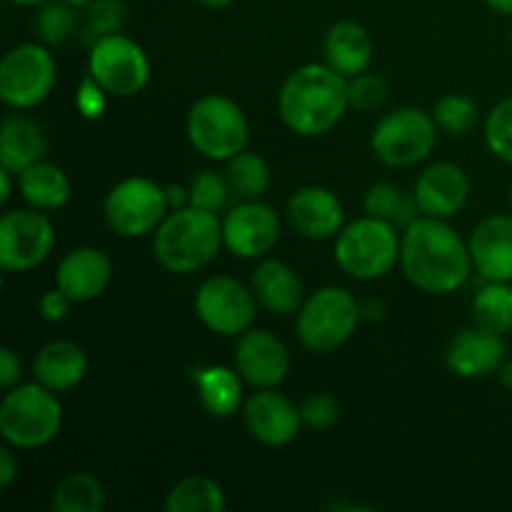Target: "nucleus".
<instances>
[{
  "instance_id": "ddd939ff",
  "label": "nucleus",
  "mask_w": 512,
  "mask_h": 512,
  "mask_svg": "<svg viewBox=\"0 0 512 512\" xmlns=\"http://www.w3.org/2000/svg\"><path fill=\"white\" fill-rule=\"evenodd\" d=\"M55 228L38 208L8 210L0 220V268L5 273H28L50 258Z\"/></svg>"
},
{
  "instance_id": "c03bdc74",
  "label": "nucleus",
  "mask_w": 512,
  "mask_h": 512,
  "mask_svg": "<svg viewBox=\"0 0 512 512\" xmlns=\"http://www.w3.org/2000/svg\"><path fill=\"white\" fill-rule=\"evenodd\" d=\"M165 193H168L170 210H175V208H185V205H190L188 188H183V185H168V188H165Z\"/></svg>"
},
{
  "instance_id": "f8f14e48",
  "label": "nucleus",
  "mask_w": 512,
  "mask_h": 512,
  "mask_svg": "<svg viewBox=\"0 0 512 512\" xmlns=\"http://www.w3.org/2000/svg\"><path fill=\"white\" fill-rule=\"evenodd\" d=\"M195 313L200 323L223 338H240L253 328L258 298L253 288L233 275H213L195 290Z\"/></svg>"
},
{
  "instance_id": "f257e3e1",
  "label": "nucleus",
  "mask_w": 512,
  "mask_h": 512,
  "mask_svg": "<svg viewBox=\"0 0 512 512\" xmlns=\"http://www.w3.org/2000/svg\"><path fill=\"white\" fill-rule=\"evenodd\" d=\"M400 265L410 285L430 295L458 293L470 278V245L443 218L420 215L403 230Z\"/></svg>"
},
{
  "instance_id": "c756f323",
  "label": "nucleus",
  "mask_w": 512,
  "mask_h": 512,
  "mask_svg": "<svg viewBox=\"0 0 512 512\" xmlns=\"http://www.w3.org/2000/svg\"><path fill=\"white\" fill-rule=\"evenodd\" d=\"M363 208L365 215L390 220L400 230H405L413 220L420 218V208L413 195H405L398 185L388 183V180L370 185L363 198Z\"/></svg>"
},
{
  "instance_id": "c9c22d12",
  "label": "nucleus",
  "mask_w": 512,
  "mask_h": 512,
  "mask_svg": "<svg viewBox=\"0 0 512 512\" xmlns=\"http://www.w3.org/2000/svg\"><path fill=\"white\" fill-rule=\"evenodd\" d=\"M483 130L490 153L512 165V95L490 108Z\"/></svg>"
},
{
  "instance_id": "09e8293b",
  "label": "nucleus",
  "mask_w": 512,
  "mask_h": 512,
  "mask_svg": "<svg viewBox=\"0 0 512 512\" xmlns=\"http://www.w3.org/2000/svg\"><path fill=\"white\" fill-rule=\"evenodd\" d=\"M485 5H488L490 10H495V13L512 18V0H485Z\"/></svg>"
},
{
  "instance_id": "79ce46f5",
  "label": "nucleus",
  "mask_w": 512,
  "mask_h": 512,
  "mask_svg": "<svg viewBox=\"0 0 512 512\" xmlns=\"http://www.w3.org/2000/svg\"><path fill=\"white\" fill-rule=\"evenodd\" d=\"M20 375H23V363H20V355L13 348L0 350V385L5 390L15 388L20 383Z\"/></svg>"
},
{
  "instance_id": "7ed1b4c3",
  "label": "nucleus",
  "mask_w": 512,
  "mask_h": 512,
  "mask_svg": "<svg viewBox=\"0 0 512 512\" xmlns=\"http://www.w3.org/2000/svg\"><path fill=\"white\" fill-rule=\"evenodd\" d=\"M223 245V220L195 205L175 208L153 233L155 260L168 273L190 275L215 260Z\"/></svg>"
},
{
  "instance_id": "aec40b11",
  "label": "nucleus",
  "mask_w": 512,
  "mask_h": 512,
  "mask_svg": "<svg viewBox=\"0 0 512 512\" xmlns=\"http://www.w3.org/2000/svg\"><path fill=\"white\" fill-rule=\"evenodd\" d=\"M113 278V263L93 245H80L65 253L55 270V285L70 295L73 303H90L100 298Z\"/></svg>"
},
{
  "instance_id": "a18cd8bd",
  "label": "nucleus",
  "mask_w": 512,
  "mask_h": 512,
  "mask_svg": "<svg viewBox=\"0 0 512 512\" xmlns=\"http://www.w3.org/2000/svg\"><path fill=\"white\" fill-rule=\"evenodd\" d=\"M13 175L8 168H0V205H5L13 195Z\"/></svg>"
},
{
  "instance_id": "4be33fe9",
  "label": "nucleus",
  "mask_w": 512,
  "mask_h": 512,
  "mask_svg": "<svg viewBox=\"0 0 512 512\" xmlns=\"http://www.w3.org/2000/svg\"><path fill=\"white\" fill-rule=\"evenodd\" d=\"M250 288H253L260 308L268 310L270 315H280V318L298 315L305 298H308L303 280L295 273V268L275 258L260 260L258 268L253 270Z\"/></svg>"
},
{
  "instance_id": "2eb2a0df",
  "label": "nucleus",
  "mask_w": 512,
  "mask_h": 512,
  "mask_svg": "<svg viewBox=\"0 0 512 512\" xmlns=\"http://www.w3.org/2000/svg\"><path fill=\"white\" fill-rule=\"evenodd\" d=\"M235 370L248 385L278 388L290 373V353L283 340L270 330L250 328L238 338L233 355Z\"/></svg>"
},
{
  "instance_id": "49530a36",
  "label": "nucleus",
  "mask_w": 512,
  "mask_h": 512,
  "mask_svg": "<svg viewBox=\"0 0 512 512\" xmlns=\"http://www.w3.org/2000/svg\"><path fill=\"white\" fill-rule=\"evenodd\" d=\"M360 308H363V320H380L385 313V305L380 300H365V303H360Z\"/></svg>"
},
{
  "instance_id": "a211bd4d",
  "label": "nucleus",
  "mask_w": 512,
  "mask_h": 512,
  "mask_svg": "<svg viewBox=\"0 0 512 512\" xmlns=\"http://www.w3.org/2000/svg\"><path fill=\"white\" fill-rule=\"evenodd\" d=\"M285 218L308 240H330L345 228V208L338 195L323 185H305L288 198Z\"/></svg>"
},
{
  "instance_id": "6e6552de",
  "label": "nucleus",
  "mask_w": 512,
  "mask_h": 512,
  "mask_svg": "<svg viewBox=\"0 0 512 512\" xmlns=\"http://www.w3.org/2000/svg\"><path fill=\"white\" fill-rule=\"evenodd\" d=\"M438 130L433 113L405 105L390 110L378 120L370 135V148L375 158L388 168H413L433 153Z\"/></svg>"
},
{
  "instance_id": "6ab92c4d",
  "label": "nucleus",
  "mask_w": 512,
  "mask_h": 512,
  "mask_svg": "<svg viewBox=\"0 0 512 512\" xmlns=\"http://www.w3.org/2000/svg\"><path fill=\"white\" fill-rule=\"evenodd\" d=\"M413 198L418 203L420 215L443 220L453 218L465 208L470 198L468 173L450 160L428 165L415 180Z\"/></svg>"
},
{
  "instance_id": "b1692460",
  "label": "nucleus",
  "mask_w": 512,
  "mask_h": 512,
  "mask_svg": "<svg viewBox=\"0 0 512 512\" xmlns=\"http://www.w3.org/2000/svg\"><path fill=\"white\" fill-rule=\"evenodd\" d=\"M325 63L345 78L365 73L373 63V40L355 20H338L328 28L323 40Z\"/></svg>"
},
{
  "instance_id": "5fc2aeb1",
  "label": "nucleus",
  "mask_w": 512,
  "mask_h": 512,
  "mask_svg": "<svg viewBox=\"0 0 512 512\" xmlns=\"http://www.w3.org/2000/svg\"><path fill=\"white\" fill-rule=\"evenodd\" d=\"M510 43H512V28H510Z\"/></svg>"
},
{
  "instance_id": "ea45409f",
  "label": "nucleus",
  "mask_w": 512,
  "mask_h": 512,
  "mask_svg": "<svg viewBox=\"0 0 512 512\" xmlns=\"http://www.w3.org/2000/svg\"><path fill=\"white\" fill-rule=\"evenodd\" d=\"M105 100H108V93L95 83L93 78H85L83 83L78 85V93H75V105H78V113L88 120H98L100 115L105 113Z\"/></svg>"
},
{
  "instance_id": "58836bf2",
  "label": "nucleus",
  "mask_w": 512,
  "mask_h": 512,
  "mask_svg": "<svg viewBox=\"0 0 512 512\" xmlns=\"http://www.w3.org/2000/svg\"><path fill=\"white\" fill-rule=\"evenodd\" d=\"M303 425L313 430H328L340 420V403L330 393H313L300 403Z\"/></svg>"
},
{
  "instance_id": "1a4fd4ad",
  "label": "nucleus",
  "mask_w": 512,
  "mask_h": 512,
  "mask_svg": "<svg viewBox=\"0 0 512 512\" xmlns=\"http://www.w3.org/2000/svg\"><path fill=\"white\" fill-rule=\"evenodd\" d=\"M168 213L170 203L165 188L140 175L115 183L103 203L105 223L120 238H143L155 233Z\"/></svg>"
},
{
  "instance_id": "8fccbe9b",
  "label": "nucleus",
  "mask_w": 512,
  "mask_h": 512,
  "mask_svg": "<svg viewBox=\"0 0 512 512\" xmlns=\"http://www.w3.org/2000/svg\"><path fill=\"white\" fill-rule=\"evenodd\" d=\"M198 3H203L205 8H213V10H223V8H230V5L235 3V0H198Z\"/></svg>"
},
{
  "instance_id": "9d476101",
  "label": "nucleus",
  "mask_w": 512,
  "mask_h": 512,
  "mask_svg": "<svg viewBox=\"0 0 512 512\" xmlns=\"http://www.w3.org/2000/svg\"><path fill=\"white\" fill-rule=\"evenodd\" d=\"M58 65L45 43H20L0 63V100L13 110H30L55 88Z\"/></svg>"
},
{
  "instance_id": "e433bc0d",
  "label": "nucleus",
  "mask_w": 512,
  "mask_h": 512,
  "mask_svg": "<svg viewBox=\"0 0 512 512\" xmlns=\"http://www.w3.org/2000/svg\"><path fill=\"white\" fill-rule=\"evenodd\" d=\"M125 3L123 0H93L85 8L83 30L90 40H98L103 35L118 33L125 23Z\"/></svg>"
},
{
  "instance_id": "72a5a7b5",
  "label": "nucleus",
  "mask_w": 512,
  "mask_h": 512,
  "mask_svg": "<svg viewBox=\"0 0 512 512\" xmlns=\"http://www.w3.org/2000/svg\"><path fill=\"white\" fill-rule=\"evenodd\" d=\"M78 20V8L68 0H45L35 18V30L48 48H58L73 38Z\"/></svg>"
},
{
  "instance_id": "39448f33",
  "label": "nucleus",
  "mask_w": 512,
  "mask_h": 512,
  "mask_svg": "<svg viewBox=\"0 0 512 512\" xmlns=\"http://www.w3.org/2000/svg\"><path fill=\"white\" fill-rule=\"evenodd\" d=\"M400 243L403 235L390 220L363 215L335 235L333 255L350 278L378 280L400 263Z\"/></svg>"
},
{
  "instance_id": "20e7f679",
  "label": "nucleus",
  "mask_w": 512,
  "mask_h": 512,
  "mask_svg": "<svg viewBox=\"0 0 512 512\" xmlns=\"http://www.w3.org/2000/svg\"><path fill=\"white\" fill-rule=\"evenodd\" d=\"M63 428V405L58 393L33 383H18L0 403V435L15 450H38Z\"/></svg>"
},
{
  "instance_id": "f3484780",
  "label": "nucleus",
  "mask_w": 512,
  "mask_h": 512,
  "mask_svg": "<svg viewBox=\"0 0 512 512\" xmlns=\"http://www.w3.org/2000/svg\"><path fill=\"white\" fill-rule=\"evenodd\" d=\"M508 358V343L505 335L493 333L480 325L458 330L450 338L448 350H445V365L453 375L463 380H478L495 375L500 365Z\"/></svg>"
},
{
  "instance_id": "393cba45",
  "label": "nucleus",
  "mask_w": 512,
  "mask_h": 512,
  "mask_svg": "<svg viewBox=\"0 0 512 512\" xmlns=\"http://www.w3.org/2000/svg\"><path fill=\"white\" fill-rule=\"evenodd\" d=\"M45 133L28 115H8L0 128V168L20 175L25 168L43 160Z\"/></svg>"
},
{
  "instance_id": "4468645a",
  "label": "nucleus",
  "mask_w": 512,
  "mask_h": 512,
  "mask_svg": "<svg viewBox=\"0 0 512 512\" xmlns=\"http://www.w3.org/2000/svg\"><path fill=\"white\" fill-rule=\"evenodd\" d=\"M280 240V218L263 200H243L223 218V245L243 260L265 258Z\"/></svg>"
},
{
  "instance_id": "2f4dec72",
  "label": "nucleus",
  "mask_w": 512,
  "mask_h": 512,
  "mask_svg": "<svg viewBox=\"0 0 512 512\" xmlns=\"http://www.w3.org/2000/svg\"><path fill=\"white\" fill-rule=\"evenodd\" d=\"M225 178L233 195H238L240 200H260L270 188L268 163L258 153H248V150L228 160Z\"/></svg>"
},
{
  "instance_id": "3c124183",
  "label": "nucleus",
  "mask_w": 512,
  "mask_h": 512,
  "mask_svg": "<svg viewBox=\"0 0 512 512\" xmlns=\"http://www.w3.org/2000/svg\"><path fill=\"white\" fill-rule=\"evenodd\" d=\"M10 3H15V5H43L45 0H10Z\"/></svg>"
},
{
  "instance_id": "603ef678",
  "label": "nucleus",
  "mask_w": 512,
  "mask_h": 512,
  "mask_svg": "<svg viewBox=\"0 0 512 512\" xmlns=\"http://www.w3.org/2000/svg\"><path fill=\"white\" fill-rule=\"evenodd\" d=\"M70 5H75V8H88L90 3H93V0H68Z\"/></svg>"
},
{
  "instance_id": "423d86ee",
  "label": "nucleus",
  "mask_w": 512,
  "mask_h": 512,
  "mask_svg": "<svg viewBox=\"0 0 512 512\" xmlns=\"http://www.w3.org/2000/svg\"><path fill=\"white\" fill-rule=\"evenodd\" d=\"M360 320H363V308L348 288L323 285L305 298L303 308L298 310L295 330L305 350L333 353L353 338Z\"/></svg>"
},
{
  "instance_id": "f03ea898",
  "label": "nucleus",
  "mask_w": 512,
  "mask_h": 512,
  "mask_svg": "<svg viewBox=\"0 0 512 512\" xmlns=\"http://www.w3.org/2000/svg\"><path fill=\"white\" fill-rule=\"evenodd\" d=\"M348 108V78L328 63L300 65L288 75L278 95L280 120L303 138L330 133Z\"/></svg>"
},
{
  "instance_id": "5701e85b",
  "label": "nucleus",
  "mask_w": 512,
  "mask_h": 512,
  "mask_svg": "<svg viewBox=\"0 0 512 512\" xmlns=\"http://www.w3.org/2000/svg\"><path fill=\"white\" fill-rule=\"evenodd\" d=\"M30 373L33 380L53 393H65L83 383L88 375V355L73 340H50L35 353Z\"/></svg>"
},
{
  "instance_id": "37998d69",
  "label": "nucleus",
  "mask_w": 512,
  "mask_h": 512,
  "mask_svg": "<svg viewBox=\"0 0 512 512\" xmlns=\"http://www.w3.org/2000/svg\"><path fill=\"white\" fill-rule=\"evenodd\" d=\"M18 478V458H15L13 445L5 443L0 448V490H8Z\"/></svg>"
},
{
  "instance_id": "c85d7f7f",
  "label": "nucleus",
  "mask_w": 512,
  "mask_h": 512,
  "mask_svg": "<svg viewBox=\"0 0 512 512\" xmlns=\"http://www.w3.org/2000/svg\"><path fill=\"white\" fill-rule=\"evenodd\" d=\"M105 508V485L93 473H70L55 485L53 512H98Z\"/></svg>"
},
{
  "instance_id": "7c9ffc66",
  "label": "nucleus",
  "mask_w": 512,
  "mask_h": 512,
  "mask_svg": "<svg viewBox=\"0 0 512 512\" xmlns=\"http://www.w3.org/2000/svg\"><path fill=\"white\" fill-rule=\"evenodd\" d=\"M473 323L493 333H512V283L485 280L473 298Z\"/></svg>"
},
{
  "instance_id": "de8ad7c7",
  "label": "nucleus",
  "mask_w": 512,
  "mask_h": 512,
  "mask_svg": "<svg viewBox=\"0 0 512 512\" xmlns=\"http://www.w3.org/2000/svg\"><path fill=\"white\" fill-rule=\"evenodd\" d=\"M495 375H498L500 385H503L505 390H512V358H505V363L500 365V370Z\"/></svg>"
},
{
  "instance_id": "412c9836",
  "label": "nucleus",
  "mask_w": 512,
  "mask_h": 512,
  "mask_svg": "<svg viewBox=\"0 0 512 512\" xmlns=\"http://www.w3.org/2000/svg\"><path fill=\"white\" fill-rule=\"evenodd\" d=\"M473 270L483 280L512 283V215H488L470 233Z\"/></svg>"
},
{
  "instance_id": "864d4df0",
  "label": "nucleus",
  "mask_w": 512,
  "mask_h": 512,
  "mask_svg": "<svg viewBox=\"0 0 512 512\" xmlns=\"http://www.w3.org/2000/svg\"><path fill=\"white\" fill-rule=\"evenodd\" d=\"M510 210H512V188H510Z\"/></svg>"
},
{
  "instance_id": "bb28decb",
  "label": "nucleus",
  "mask_w": 512,
  "mask_h": 512,
  "mask_svg": "<svg viewBox=\"0 0 512 512\" xmlns=\"http://www.w3.org/2000/svg\"><path fill=\"white\" fill-rule=\"evenodd\" d=\"M18 188L25 203L43 213L60 210L70 200V180L65 170L45 160H38L18 175Z\"/></svg>"
},
{
  "instance_id": "a878e982",
  "label": "nucleus",
  "mask_w": 512,
  "mask_h": 512,
  "mask_svg": "<svg viewBox=\"0 0 512 512\" xmlns=\"http://www.w3.org/2000/svg\"><path fill=\"white\" fill-rule=\"evenodd\" d=\"M193 383L198 390L200 405L213 418H230L240 410L243 400V383L235 368L225 365H203L193 370Z\"/></svg>"
},
{
  "instance_id": "a19ab883",
  "label": "nucleus",
  "mask_w": 512,
  "mask_h": 512,
  "mask_svg": "<svg viewBox=\"0 0 512 512\" xmlns=\"http://www.w3.org/2000/svg\"><path fill=\"white\" fill-rule=\"evenodd\" d=\"M70 305H73L70 295L63 293V290L55 285L53 290L43 293V298H40V303H38V313L45 323H60V320L68 318Z\"/></svg>"
},
{
  "instance_id": "f704fd0d",
  "label": "nucleus",
  "mask_w": 512,
  "mask_h": 512,
  "mask_svg": "<svg viewBox=\"0 0 512 512\" xmlns=\"http://www.w3.org/2000/svg\"><path fill=\"white\" fill-rule=\"evenodd\" d=\"M190 205L200 210H210V213H220L228 208V200L233 195L228 178L218 170H198L188 185Z\"/></svg>"
},
{
  "instance_id": "0eeeda50",
  "label": "nucleus",
  "mask_w": 512,
  "mask_h": 512,
  "mask_svg": "<svg viewBox=\"0 0 512 512\" xmlns=\"http://www.w3.org/2000/svg\"><path fill=\"white\" fill-rule=\"evenodd\" d=\"M185 130L190 145L218 163H228L233 155L243 153L250 140V125L243 108L218 93L203 95L190 105Z\"/></svg>"
},
{
  "instance_id": "9b49d317",
  "label": "nucleus",
  "mask_w": 512,
  "mask_h": 512,
  "mask_svg": "<svg viewBox=\"0 0 512 512\" xmlns=\"http://www.w3.org/2000/svg\"><path fill=\"white\" fill-rule=\"evenodd\" d=\"M88 75L113 98H133L150 80L148 53L120 30L103 35L90 45Z\"/></svg>"
},
{
  "instance_id": "473e14b6",
  "label": "nucleus",
  "mask_w": 512,
  "mask_h": 512,
  "mask_svg": "<svg viewBox=\"0 0 512 512\" xmlns=\"http://www.w3.org/2000/svg\"><path fill=\"white\" fill-rule=\"evenodd\" d=\"M433 118L443 133L453 135V138H465L478 128L480 110L468 95L448 93L433 105Z\"/></svg>"
},
{
  "instance_id": "dca6fc26",
  "label": "nucleus",
  "mask_w": 512,
  "mask_h": 512,
  "mask_svg": "<svg viewBox=\"0 0 512 512\" xmlns=\"http://www.w3.org/2000/svg\"><path fill=\"white\" fill-rule=\"evenodd\" d=\"M243 420L248 433L268 448L290 445L300 433V408L275 388H258L243 403Z\"/></svg>"
},
{
  "instance_id": "4c0bfd02",
  "label": "nucleus",
  "mask_w": 512,
  "mask_h": 512,
  "mask_svg": "<svg viewBox=\"0 0 512 512\" xmlns=\"http://www.w3.org/2000/svg\"><path fill=\"white\" fill-rule=\"evenodd\" d=\"M390 88L380 75L360 73L355 78H348V100L350 108L360 110V113H373V110L383 108L388 103Z\"/></svg>"
},
{
  "instance_id": "cd10ccee",
  "label": "nucleus",
  "mask_w": 512,
  "mask_h": 512,
  "mask_svg": "<svg viewBox=\"0 0 512 512\" xmlns=\"http://www.w3.org/2000/svg\"><path fill=\"white\" fill-rule=\"evenodd\" d=\"M163 508L168 512H223L228 500L218 480L208 475H188L170 488Z\"/></svg>"
}]
</instances>
